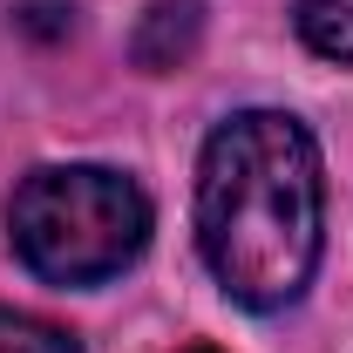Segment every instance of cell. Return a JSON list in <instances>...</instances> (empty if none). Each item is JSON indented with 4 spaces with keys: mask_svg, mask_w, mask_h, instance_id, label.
<instances>
[{
    "mask_svg": "<svg viewBox=\"0 0 353 353\" xmlns=\"http://www.w3.org/2000/svg\"><path fill=\"white\" fill-rule=\"evenodd\" d=\"M7 231L21 265L48 285H102L150 245V197L123 170L102 163H54L21 176Z\"/></svg>",
    "mask_w": 353,
    "mask_h": 353,
    "instance_id": "2",
    "label": "cell"
},
{
    "mask_svg": "<svg viewBox=\"0 0 353 353\" xmlns=\"http://www.w3.org/2000/svg\"><path fill=\"white\" fill-rule=\"evenodd\" d=\"M197 34H204V7H197V0H157V7L136 21L130 54H136V68L170 75V68H183V61L197 54Z\"/></svg>",
    "mask_w": 353,
    "mask_h": 353,
    "instance_id": "3",
    "label": "cell"
},
{
    "mask_svg": "<svg viewBox=\"0 0 353 353\" xmlns=\"http://www.w3.org/2000/svg\"><path fill=\"white\" fill-rule=\"evenodd\" d=\"M0 353H82V347L61 326H48V319H28V312L0 306Z\"/></svg>",
    "mask_w": 353,
    "mask_h": 353,
    "instance_id": "5",
    "label": "cell"
},
{
    "mask_svg": "<svg viewBox=\"0 0 353 353\" xmlns=\"http://www.w3.org/2000/svg\"><path fill=\"white\" fill-rule=\"evenodd\" d=\"M292 21H299L312 54L353 61V0H292Z\"/></svg>",
    "mask_w": 353,
    "mask_h": 353,
    "instance_id": "4",
    "label": "cell"
},
{
    "mask_svg": "<svg viewBox=\"0 0 353 353\" xmlns=\"http://www.w3.org/2000/svg\"><path fill=\"white\" fill-rule=\"evenodd\" d=\"M326 190L319 143L285 109H245L211 130L197 163V245L238 306H292L319 265Z\"/></svg>",
    "mask_w": 353,
    "mask_h": 353,
    "instance_id": "1",
    "label": "cell"
}]
</instances>
